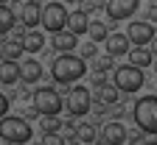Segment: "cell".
I'll return each mask as SVG.
<instances>
[{
	"mask_svg": "<svg viewBox=\"0 0 157 145\" xmlns=\"http://www.w3.org/2000/svg\"><path fill=\"white\" fill-rule=\"evenodd\" d=\"M143 145H157V142H154V140H151V142H143Z\"/></svg>",
	"mask_w": 157,
	"mask_h": 145,
	"instance_id": "4dcf8cb0",
	"label": "cell"
},
{
	"mask_svg": "<svg viewBox=\"0 0 157 145\" xmlns=\"http://www.w3.org/2000/svg\"><path fill=\"white\" fill-rule=\"evenodd\" d=\"M20 81H25V84L42 81V64H39L36 59H25L23 64H20Z\"/></svg>",
	"mask_w": 157,
	"mask_h": 145,
	"instance_id": "7c38bea8",
	"label": "cell"
},
{
	"mask_svg": "<svg viewBox=\"0 0 157 145\" xmlns=\"http://www.w3.org/2000/svg\"><path fill=\"white\" fill-rule=\"evenodd\" d=\"M6 112H9V98H6L3 92H0V120L6 117Z\"/></svg>",
	"mask_w": 157,
	"mask_h": 145,
	"instance_id": "83f0119b",
	"label": "cell"
},
{
	"mask_svg": "<svg viewBox=\"0 0 157 145\" xmlns=\"http://www.w3.org/2000/svg\"><path fill=\"white\" fill-rule=\"evenodd\" d=\"M62 95H59L53 87H39L36 92H34V112L39 114V117H56L59 112H62Z\"/></svg>",
	"mask_w": 157,
	"mask_h": 145,
	"instance_id": "277c9868",
	"label": "cell"
},
{
	"mask_svg": "<svg viewBox=\"0 0 157 145\" xmlns=\"http://www.w3.org/2000/svg\"><path fill=\"white\" fill-rule=\"evenodd\" d=\"M149 53H151V59H157V36L151 39V45H149Z\"/></svg>",
	"mask_w": 157,
	"mask_h": 145,
	"instance_id": "f546056e",
	"label": "cell"
},
{
	"mask_svg": "<svg viewBox=\"0 0 157 145\" xmlns=\"http://www.w3.org/2000/svg\"><path fill=\"white\" fill-rule=\"evenodd\" d=\"M84 70H87L84 59L73 56V53H59L53 59V64H51V75H53V81H59V84H73V81H78L84 75Z\"/></svg>",
	"mask_w": 157,
	"mask_h": 145,
	"instance_id": "6da1fadb",
	"label": "cell"
},
{
	"mask_svg": "<svg viewBox=\"0 0 157 145\" xmlns=\"http://www.w3.org/2000/svg\"><path fill=\"white\" fill-rule=\"evenodd\" d=\"M14 23H17L14 11H11L9 6H3V3H0V34H9V31H14Z\"/></svg>",
	"mask_w": 157,
	"mask_h": 145,
	"instance_id": "44dd1931",
	"label": "cell"
},
{
	"mask_svg": "<svg viewBox=\"0 0 157 145\" xmlns=\"http://www.w3.org/2000/svg\"><path fill=\"white\" fill-rule=\"evenodd\" d=\"M31 134H34V129L28 126L23 117L6 114L3 120H0V140H6V142H11V145H28Z\"/></svg>",
	"mask_w": 157,
	"mask_h": 145,
	"instance_id": "3957f363",
	"label": "cell"
},
{
	"mask_svg": "<svg viewBox=\"0 0 157 145\" xmlns=\"http://www.w3.org/2000/svg\"><path fill=\"white\" fill-rule=\"evenodd\" d=\"M93 56H95V45H93V42H87V45L82 48V59H93Z\"/></svg>",
	"mask_w": 157,
	"mask_h": 145,
	"instance_id": "4316f807",
	"label": "cell"
},
{
	"mask_svg": "<svg viewBox=\"0 0 157 145\" xmlns=\"http://www.w3.org/2000/svg\"><path fill=\"white\" fill-rule=\"evenodd\" d=\"M115 100H118V89L104 84V87H101V103H115Z\"/></svg>",
	"mask_w": 157,
	"mask_h": 145,
	"instance_id": "cb8c5ba5",
	"label": "cell"
},
{
	"mask_svg": "<svg viewBox=\"0 0 157 145\" xmlns=\"http://www.w3.org/2000/svg\"><path fill=\"white\" fill-rule=\"evenodd\" d=\"M76 137L82 140V142H93V140H95V129L84 123V126H78V129H76Z\"/></svg>",
	"mask_w": 157,
	"mask_h": 145,
	"instance_id": "7402d4cb",
	"label": "cell"
},
{
	"mask_svg": "<svg viewBox=\"0 0 157 145\" xmlns=\"http://www.w3.org/2000/svg\"><path fill=\"white\" fill-rule=\"evenodd\" d=\"M107 53L109 56H126L129 53V39H126V34H109L107 36Z\"/></svg>",
	"mask_w": 157,
	"mask_h": 145,
	"instance_id": "5bb4252c",
	"label": "cell"
},
{
	"mask_svg": "<svg viewBox=\"0 0 157 145\" xmlns=\"http://www.w3.org/2000/svg\"><path fill=\"white\" fill-rule=\"evenodd\" d=\"M132 117H135V126L146 131V134H157V95H146L135 103L132 109Z\"/></svg>",
	"mask_w": 157,
	"mask_h": 145,
	"instance_id": "7a4b0ae2",
	"label": "cell"
},
{
	"mask_svg": "<svg viewBox=\"0 0 157 145\" xmlns=\"http://www.w3.org/2000/svg\"><path fill=\"white\" fill-rule=\"evenodd\" d=\"M76 45H78V36H73L67 28H65L62 34H56V36H53V48H56L59 53H70Z\"/></svg>",
	"mask_w": 157,
	"mask_h": 145,
	"instance_id": "9a60e30c",
	"label": "cell"
},
{
	"mask_svg": "<svg viewBox=\"0 0 157 145\" xmlns=\"http://www.w3.org/2000/svg\"><path fill=\"white\" fill-rule=\"evenodd\" d=\"M87 25H90V17L78 9V11H70V17H67V31L73 34V36H82V34H87Z\"/></svg>",
	"mask_w": 157,
	"mask_h": 145,
	"instance_id": "4fadbf2b",
	"label": "cell"
},
{
	"mask_svg": "<svg viewBox=\"0 0 157 145\" xmlns=\"http://www.w3.org/2000/svg\"><path fill=\"white\" fill-rule=\"evenodd\" d=\"M42 145H65V140H62V134H45Z\"/></svg>",
	"mask_w": 157,
	"mask_h": 145,
	"instance_id": "d4e9b609",
	"label": "cell"
},
{
	"mask_svg": "<svg viewBox=\"0 0 157 145\" xmlns=\"http://www.w3.org/2000/svg\"><path fill=\"white\" fill-rule=\"evenodd\" d=\"M95 70H98V73L112 70V59H107V56H104V59H98V61H95Z\"/></svg>",
	"mask_w": 157,
	"mask_h": 145,
	"instance_id": "484cf974",
	"label": "cell"
},
{
	"mask_svg": "<svg viewBox=\"0 0 157 145\" xmlns=\"http://www.w3.org/2000/svg\"><path fill=\"white\" fill-rule=\"evenodd\" d=\"M87 36H90V42H107V25L104 23H98V20H90V25H87Z\"/></svg>",
	"mask_w": 157,
	"mask_h": 145,
	"instance_id": "d6986e66",
	"label": "cell"
},
{
	"mask_svg": "<svg viewBox=\"0 0 157 145\" xmlns=\"http://www.w3.org/2000/svg\"><path fill=\"white\" fill-rule=\"evenodd\" d=\"M149 20H146V23L151 25V23H157V6H149V14H146Z\"/></svg>",
	"mask_w": 157,
	"mask_h": 145,
	"instance_id": "f1b7e54d",
	"label": "cell"
},
{
	"mask_svg": "<svg viewBox=\"0 0 157 145\" xmlns=\"http://www.w3.org/2000/svg\"><path fill=\"white\" fill-rule=\"evenodd\" d=\"M154 36H157L154 34V25H149L146 20H135V23H129V28H126V39H129V45H135V48L151 45Z\"/></svg>",
	"mask_w": 157,
	"mask_h": 145,
	"instance_id": "ba28073f",
	"label": "cell"
},
{
	"mask_svg": "<svg viewBox=\"0 0 157 145\" xmlns=\"http://www.w3.org/2000/svg\"><path fill=\"white\" fill-rule=\"evenodd\" d=\"M39 20H42V6L36 3V0H28V3L20 6V23H23L25 28H36L39 25Z\"/></svg>",
	"mask_w": 157,
	"mask_h": 145,
	"instance_id": "8fae6325",
	"label": "cell"
},
{
	"mask_svg": "<svg viewBox=\"0 0 157 145\" xmlns=\"http://www.w3.org/2000/svg\"><path fill=\"white\" fill-rule=\"evenodd\" d=\"M90 103H93V95L84 89V87H73L65 98V109L73 114V117H84L90 112Z\"/></svg>",
	"mask_w": 157,
	"mask_h": 145,
	"instance_id": "52a82bcc",
	"label": "cell"
},
{
	"mask_svg": "<svg viewBox=\"0 0 157 145\" xmlns=\"http://www.w3.org/2000/svg\"><path fill=\"white\" fill-rule=\"evenodd\" d=\"M151 61H154V59H151L149 48H132V50H129V64H132V67H137V70L149 67Z\"/></svg>",
	"mask_w": 157,
	"mask_h": 145,
	"instance_id": "e0dca14e",
	"label": "cell"
},
{
	"mask_svg": "<svg viewBox=\"0 0 157 145\" xmlns=\"http://www.w3.org/2000/svg\"><path fill=\"white\" fill-rule=\"evenodd\" d=\"M20 81V64L14 61H0V84H17Z\"/></svg>",
	"mask_w": 157,
	"mask_h": 145,
	"instance_id": "2e32d148",
	"label": "cell"
},
{
	"mask_svg": "<svg viewBox=\"0 0 157 145\" xmlns=\"http://www.w3.org/2000/svg\"><path fill=\"white\" fill-rule=\"evenodd\" d=\"M126 140H129V131H126L124 123H118V120L107 123L104 131H101V142H104V145H124Z\"/></svg>",
	"mask_w": 157,
	"mask_h": 145,
	"instance_id": "30bf717a",
	"label": "cell"
},
{
	"mask_svg": "<svg viewBox=\"0 0 157 145\" xmlns=\"http://www.w3.org/2000/svg\"><path fill=\"white\" fill-rule=\"evenodd\" d=\"M59 129H62V120L45 117V123H42V131H45V134H59Z\"/></svg>",
	"mask_w": 157,
	"mask_h": 145,
	"instance_id": "603a6c76",
	"label": "cell"
},
{
	"mask_svg": "<svg viewBox=\"0 0 157 145\" xmlns=\"http://www.w3.org/2000/svg\"><path fill=\"white\" fill-rule=\"evenodd\" d=\"M67 17H70V11H67L65 3H45L39 23H42V28L51 31V34H62L67 28Z\"/></svg>",
	"mask_w": 157,
	"mask_h": 145,
	"instance_id": "5b68a950",
	"label": "cell"
},
{
	"mask_svg": "<svg viewBox=\"0 0 157 145\" xmlns=\"http://www.w3.org/2000/svg\"><path fill=\"white\" fill-rule=\"evenodd\" d=\"M0 53H3V61H14V64H17V59L23 56L25 50H23V42H14V39H9Z\"/></svg>",
	"mask_w": 157,
	"mask_h": 145,
	"instance_id": "ffe728a7",
	"label": "cell"
},
{
	"mask_svg": "<svg viewBox=\"0 0 157 145\" xmlns=\"http://www.w3.org/2000/svg\"><path fill=\"white\" fill-rule=\"evenodd\" d=\"M154 70H157V61H154Z\"/></svg>",
	"mask_w": 157,
	"mask_h": 145,
	"instance_id": "1f68e13d",
	"label": "cell"
},
{
	"mask_svg": "<svg viewBox=\"0 0 157 145\" xmlns=\"http://www.w3.org/2000/svg\"><path fill=\"white\" fill-rule=\"evenodd\" d=\"M42 48H45V36L39 34V31H28L23 36V50L25 53H39Z\"/></svg>",
	"mask_w": 157,
	"mask_h": 145,
	"instance_id": "ac0fdd59",
	"label": "cell"
},
{
	"mask_svg": "<svg viewBox=\"0 0 157 145\" xmlns=\"http://www.w3.org/2000/svg\"><path fill=\"white\" fill-rule=\"evenodd\" d=\"M112 81L118 92H137L143 87V70H137L132 64H121V67H115Z\"/></svg>",
	"mask_w": 157,
	"mask_h": 145,
	"instance_id": "8992f818",
	"label": "cell"
},
{
	"mask_svg": "<svg viewBox=\"0 0 157 145\" xmlns=\"http://www.w3.org/2000/svg\"><path fill=\"white\" fill-rule=\"evenodd\" d=\"M137 6H140L137 0H107V3H104L109 20H129L137 11Z\"/></svg>",
	"mask_w": 157,
	"mask_h": 145,
	"instance_id": "9c48e42d",
	"label": "cell"
}]
</instances>
